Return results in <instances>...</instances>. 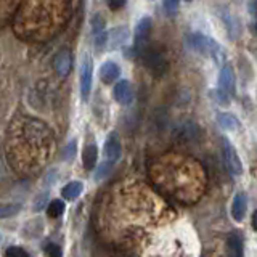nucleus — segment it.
<instances>
[{
    "instance_id": "nucleus-1",
    "label": "nucleus",
    "mask_w": 257,
    "mask_h": 257,
    "mask_svg": "<svg viewBox=\"0 0 257 257\" xmlns=\"http://www.w3.org/2000/svg\"><path fill=\"white\" fill-rule=\"evenodd\" d=\"M69 0H28L20 20L28 18L29 28H26L28 36L42 39L45 34H55L61 29L64 18H69Z\"/></svg>"
},
{
    "instance_id": "nucleus-2",
    "label": "nucleus",
    "mask_w": 257,
    "mask_h": 257,
    "mask_svg": "<svg viewBox=\"0 0 257 257\" xmlns=\"http://www.w3.org/2000/svg\"><path fill=\"white\" fill-rule=\"evenodd\" d=\"M175 167L169 171L167 167H159L158 169V177H163V180H159L158 183L163 185L166 191H171L172 196L179 198L180 201L183 198V190H182V180L187 183L193 185L195 188L201 190L203 187V172H201V167L196 161H190V159H177L174 161Z\"/></svg>"
},
{
    "instance_id": "nucleus-3",
    "label": "nucleus",
    "mask_w": 257,
    "mask_h": 257,
    "mask_svg": "<svg viewBox=\"0 0 257 257\" xmlns=\"http://www.w3.org/2000/svg\"><path fill=\"white\" fill-rule=\"evenodd\" d=\"M188 45L195 52L204 56H211V58H215V60H220V56H222V47L217 44L212 37L199 34V32H195V34H191L188 37Z\"/></svg>"
},
{
    "instance_id": "nucleus-4",
    "label": "nucleus",
    "mask_w": 257,
    "mask_h": 257,
    "mask_svg": "<svg viewBox=\"0 0 257 257\" xmlns=\"http://www.w3.org/2000/svg\"><path fill=\"white\" fill-rule=\"evenodd\" d=\"M139 56H142V61L153 76H163L167 69V60L164 58V55L155 50V48H142Z\"/></svg>"
},
{
    "instance_id": "nucleus-5",
    "label": "nucleus",
    "mask_w": 257,
    "mask_h": 257,
    "mask_svg": "<svg viewBox=\"0 0 257 257\" xmlns=\"http://www.w3.org/2000/svg\"><path fill=\"white\" fill-rule=\"evenodd\" d=\"M151 31H153V21L150 16H143L139 21L135 28V36H134V48L140 53L142 48L147 47L148 40L151 37Z\"/></svg>"
},
{
    "instance_id": "nucleus-6",
    "label": "nucleus",
    "mask_w": 257,
    "mask_h": 257,
    "mask_svg": "<svg viewBox=\"0 0 257 257\" xmlns=\"http://www.w3.org/2000/svg\"><path fill=\"white\" fill-rule=\"evenodd\" d=\"M92 79H93V61L88 55L84 56L80 64V95L84 100H88V95L92 90Z\"/></svg>"
},
{
    "instance_id": "nucleus-7",
    "label": "nucleus",
    "mask_w": 257,
    "mask_h": 257,
    "mask_svg": "<svg viewBox=\"0 0 257 257\" xmlns=\"http://www.w3.org/2000/svg\"><path fill=\"white\" fill-rule=\"evenodd\" d=\"M90 26H92V36H93V44L95 47L101 50L104 48L108 42V36H106V20L103 18L101 13L93 15V18L90 20Z\"/></svg>"
},
{
    "instance_id": "nucleus-8",
    "label": "nucleus",
    "mask_w": 257,
    "mask_h": 257,
    "mask_svg": "<svg viewBox=\"0 0 257 257\" xmlns=\"http://www.w3.org/2000/svg\"><path fill=\"white\" fill-rule=\"evenodd\" d=\"M223 150H225V164H227L228 172L231 175H241L243 174V164H241V159L235 147L228 140H225Z\"/></svg>"
},
{
    "instance_id": "nucleus-9",
    "label": "nucleus",
    "mask_w": 257,
    "mask_h": 257,
    "mask_svg": "<svg viewBox=\"0 0 257 257\" xmlns=\"http://www.w3.org/2000/svg\"><path fill=\"white\" fill-rule=\"evenodd\" d=\"M53 64H55V69L61 79L68 77L72 69V55H71L69 48H61V50L56 53Z\"/></svg>"
},
{
    "instance_id": "nucleus-10",
    "label": "nucleus",
    "mask_w": 257,
    "mask_h": 257,
    "mask_svg": "<svg viewBox=\"0 0 257 257\" xmlns=\"http://www.w3.org/2000/svg\"><path fill=\"white\" fill-rule=\"evenodd\" d=\"M104 155H106V159L109 163H117L122 156V147H120V140L119 135L116 132H111L106 139V143H104Z\"/></svg>"
},
{
    "instance_id": "nucleus-11",
    "label": "nucleus",
    "mask_w": 257,
    "mask_h": 257,
    "mask_svg": "<svg viewBox=\"0 0 257 257\" xmlns=\"http://www.w3.org/2000/svg\"><path fill=\"white\" fill-rule=\"evenodd\" d=\"M112 96L119 104H131L134 101V87L128 80H119L114 85Z\"/></svg>"
},
{
    "instance_id": "nucleus-12",
    "label": "nucleus",
    "mask_w": 257,
    "mask_h": 257,
    "mask_svg": "<svg viewBox=\"0 0 257 257\" xmlns=\"http://www.w3.org/2000/svg\"><path fill=\"white\" fill-rule=\"evenodd\" d=\"M219 88L225 93H228L230 96L235 95V88H236V80H235V72L230 66H223L219 76Z\"/></svg>"
},
{
    "instance_id": "nucleus-13",
    "label": "nucleus",
    "mask_w": 257,
    "mask_h": 257,
    "mask_svg": "<svg viewBox=\"0 0 257 257\" xmlns=\"http://www.w3.org/2000/svg\"><path fill=\"white\" fill-rule=\"evenodd\" d=\"M120 76V68L114 61H104L100 68V79L103 84H112Z\"/></svg>"
},
{
    "instance_id": "nucleus-14",
    "label": "nucleus",
    "mask_w": 257,
    "mask_h": 257,
    "mask_svg": "<svg viewBox=\"0 0 257 257\" xmlns=\"http://www.w3.org/2000/svg\"><path fill=\"white\" fill-rule=\"evenodd\" d=\"M247 212V198L244 193H238L233 199V204H231V217L233 220L241 222L244 219V215Z\"/></svg>"
},
{
    "instance_id": "nucleus-15",
    "label": "nucleus",
    "mask_w": 257,
    "mask_h": 257,
    "mask_svg": "<svg viewBox=\"0 0 257 257\" xmlns=\"http://www.w3.org/2000/svg\"><path fill=\"white\" fill-rule=\"evenodd\" d=\"M175 139L179 142H193L198 139L199 135V128L195 124H183L175 131Z\"/></svg>"
},
{
    "instance_id": "nucleus-16",
    "label": "nucleus",
    "mask_w": 257,
    "mask_h": 257,
    "mask_svg": "<svg viewBox=\"0 0 257 257\" xmlns=\"http://www.w3.org/2000/svg\"><path fill=\"white\" fill-rule=\"evenodd\" d=\"M243 244H244L243 236H241L238 231L230 233L228 238H227V249H228L230 255H235V257L243 255Z\"/></svg>"
},
{
    "instance_id": "nucleus-17",
    "label": "nucleus",
    "mask_w": 257,
    "mask_h": 257,
    "mask_svg": "<svg viewBox=\"0 0 257 257\" xmlns=\"http://www.w3.org/2000/svg\"><path fill=\"white\" fill-rule=\"evenodd\" d=\"M82 191H84V183L74 180V182H69L68 185H64L61 190V195L66 201H72L82 195Z\"/></svg>"
},
{
    "instance_id": "nucleus-18",
    "label": "nucleus",
    "mask_w": 257,
    "mask_h": 257,
    "mask_svg": "<svg viewBox=\"0 0 257 257\" xmlns=\"http://www.w3.org/2000/svg\"><path fill=\"white\" fill-rule=\"evenodd\" d=\"M96 158H98V148H96V145L95 143L87 145L82 151V163H84V167L87 169V171L95 169Z\"/></svg>"
},
{
    "instance_id": "nucleus-19",
    "label": "nucleus",
    "mask_w": 257,
    "mask_h": 257,
    "mask_svg": "<svg viewBox=\"0 0 257 257\" xmlns=\"http://www.w3.org/2000/svg\"><path fill=\"white\" fill-rule=\"evenodd\" d=\"M217 120H219L220 127L225 128V131H238V128H239V120H238V117L230 114V112H219V116H217Z\"/></svg>"
},
{
    "instance_id": "nucleus-20",
    "label": "nucleus",
    "mask_w": 257,
    "mask_h": 257,
    "mask_svg": "<svg viewBox=\"0 0 257 257\" xmlns=\"http://www.w3.org/2000/svg\"><path fill=\"white\" fill-rule=\"evenodd\" d=\"M127 39H128V32H127V29H124V28H117L116 31H112L111 34H109V40H111L109 47H111V48L120 47V45L124 44V40H127Z\"/></svg>"
},
{
    "instance_id": "nucleus-21",
    "label": "nucleus",
    "mask_w": 257,
    "mask_h": 257,
    "mask_svg": "<svg viewBox=\"0 0 257 257\" xmlns=\"http://www.w3.org/2000/svg\"><path fill=\"white\" fill-rule=\"evenodd\" d=\"M63 212H64V203L61 199H53L50 201V204L47 206V215L50 217V219H56V217H60Z\"/></svg>"
},
{
    "instance_id": "nucleus-22",
    "label": "nucleus",
    "mask_w": 257,
    "mask_h": 257,
    "mask_svg": "<svg viewBox=\"0 0 257 257\" xmlns=\"http://www.w3.org/2000/svg\"><path fill=\"white\" fill-rule=\"evenodd\" d=\"M20 212V204H2L0 203V219H8Z\"/></svg>"
},
{
    "instance_id": "nucleus-23",
    "label": "nucleus",
    "mask_w": 257,
    "mask_h": 257,
    "mask_svg": "<svg viewBox=\"0 0 257 257\" xmlns=\"http://www.w3.org/2000/svg\"><path fill=\"white\" fill-rule=\"evenodd\" d=\"M111 169H112V163H103L100 167H98V171H96V174H95V179L96 180H103L104 177H108V174L111 172Z\"/></svg>"
},
{
    "instance_id": "nucleus-24",
    "label": "nucleus",
    "mask_w": 257,
    "mask_h": 257,
    "mask_svg": "<svg viewBox=\"0 0 257 257\" xmlns=\"http://www.w3.org/2000/svg\"><path fill=\"white\" fill-rule=\"evenodd\" d=\"M212 95H214V98H215L217 103L223 104V106H228V103H230V95H228V93H225V92L222 90V88H219V90H214Z\"/></svg>"
},
{
    "instance_id": "nucleus-25",
    "label": "nucleus",
    "mask_w": 257,
    "mask_h": 257,
    "mask_svg": "<svg viewBox=\"0 0 257 257\" xmlns=\"http://www.w3.org/2000/svg\"><path fill=\"white\" fill-rule=\"evenodd\" d=\"M76 156V142L72 140L68 143V147L64 148V153H63V159L64 161H72Z\"/></svg>"
},
{
    "instance_id": "nucleus-26",
    "label": "nucleus",
    "mask_w": 257,
    "mask_h": 257,
    "mask_svg": "<svg viewBox=\"0 0 257 257\" xmlns=\"http://www.w3.org/2000/svg\"><path fill=\"white\" fill-rule=\"evenodd\" d=\"M8 257H12V255H18V257H28V251H24V249L21 247H16V246H12V247H8L7 249V252H5Z\"/></svg>"
},
{
    "instance_id": "nucleus-27",
    "label": "nucleus",
    "mask_w": 257,
    "mask_h": 257,
    "mask_svg": "<svg viewBox=\"0 0 257 257\" xmlns=\"http://www.w3.org/2000/svg\"><path fill=\"white\" fill-rule=\"evenodd\" d=\"M177 7H179V0H166V4H164L167 15H175Z\"/></svg>"
},
{
    "instance_id": "nucleus-28",
    "label": "nucleus",
    "mask_w": 257,
    "mask_h": 257,
    "mask_svg": "<svg viewBox=\"0 0 257 257\" xmlns=\"http://www.w3.org/2000/svg\"><path fill=\"white\" fill-rule=\"evenodd\" d=\"M125 4H127V0H108V7L111 8L112 12L120 10V8H122Z\"/></svg>"
},
{
    "instance_id": "nucleus-29",
    "label": "nucleus",
    "mask_w": 257,
    "mask_h": 257,
    "mask_svg": "<svg viewBox=\"0 0 257 257\" xmlns=\"http://www.w3.org/2000/svg\"><path fill=\"white\" fill-rule=\"evenodd\" d=\"M45 252L48 254V255H56V257H60L61 255V249L56 246V244H48L47 247H45Z\"/></svg>"
},
{
    "instance_id": "nucleus-30",
    "label": "nucleus",
    "mask_w": 257,
    "mask_h": 257,
    "mask_svg": "<svg viewBox=\"0 0 257 257\" xmlns=\"http://www.w3.org/2000/svg\"><path fill=\"white\" fill-rule=\"evenodd\" d=\"M249 13L255 16V0H249Z\"/></svg>"
},
{
    "instance_id": "nucleus-31",
    "label": "nucleus",
    "mask_w": 257,
    "mask_h": 257,
    "mask_svg": "<svg viewBox=\"0 0 257 257\" xmlns=\"http://www.w3.org/2000/svg\"><path fill=\"white\" fill-rule=\"evenodd\" d=\"M187 2H190V0H187Z\"/></svg>"
}]
</instances>
